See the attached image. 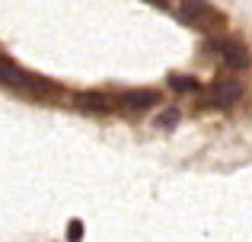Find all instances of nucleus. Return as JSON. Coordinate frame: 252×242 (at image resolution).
I'll use <instances>...</instances> for the list:
<instances>
[{
  "mask_svg": "<svg viewBox=\"0 0 252 242\" xmlns=\"http://www.w3.org/2000/svg\"><path fill=\"white\" fill-rule=\"evenodd\" d=\"M169 89L172 93H198L201 89V83L195 80V77H185V74H169Z\"/></svg>",
  "mask_w": 252,
  "mask_h": 242,
  "instance_id": "nucleus-7",
  "label": "nucleus"
},
{
  "mask_svg": "<svg viewBox=\"0 0 252 242\" xmlns=\"http://www.w3.org/2000/svg\"><path fill=\"white\" fill-rule=\"evenodd\" d=\"M67 239L70 242H80L83 239V223H80V220H70V223H67Z\"/></svg>",
  "mask_w": 252,
  "mask_h": 242,
  "instance_id": "nucleus-9",
  "label": "nucleus"
},
{
  "mask_svg": "<svg viewBox=\"0 0 252 242\" xmlns=\"http://www.w3.org/2000/svg\"><path fill=\"white\" fill-rule=\"evenodd\" d=\"M179 118H182V115H179V108H166L163 115H157V118H154V128L157 131H172L179 124Z\"/></svg>",
  "mask_w": 252,
  "mask_h": 242,
  "instance_id": "nucleus-8",
  "label": "nucleus"
},
{
  "mask_svg": "<svg viewBox=\"0 0 252 242\" xmlns=\"http://www.w3.org/2000/svg\"><path fill=\"white\" fill-rule=\"evenodd\" d=\"M118 106L128 108V112H144V108L157 106V93L154 89H128V93L118 96Z\"/></svg>",
  "mask_w": 252,
  "mask_h": 242,
  "instance_id": "nucleus-6",
  "label": "nucleus"
},
{
  "mask_svg": "<svg viewBox=\"0 0 252 242\" xmlns=\"http://www.w3.org/2000/svg\"><path fill=\"white\" fill-rule=\"evenodd\" d=\"M179 19L185 26H191V29H201V32L223 29V23H227L208 0H179Z\"/></svg>",
  "mask_w": 252,
  "mask_h": 242,
  "instance_id": "nucleus-1",
  "label": "nucleus"
},
{
  "mask_svg": "<svg viewBox=\"0 0 252 242\" xmlns=\"http://www.w3.org/2000/svg\"><path fill=\"white\" fill-rule=\"evenodd\" d=\"M204 51L208 54H214V57H220L227 67H236V70H243V67H249V51L243 48L240 42H233V38H211L208 45H204Z\"/></svg>",
  "mask_w": 252,
  "mask_h": 242,
  "instance_id": "nucleus-3",
  "label": "nucleus"
},
{
  "mask_svg": "<svg viewBox=\"0 0 252 242\" xmlns=\"http://www.w3.org/2000/svg\"><path fill=\"white\" fill-rule=\"evenodd\" d=\"M150 3H157V6H166V3H169V0H150Z\"/></svg>",
  "mask_w": 252,
  "mask_h": 242,
  "instance_id": "nucleus-10",
  "label": "nucleus"
},
{
  "mask_svg": "<svg viewBox=\"0 0 252 242\" xmlns=\"http://www.w3.org/2000/svg\"><path fill=\"white\" fill-rule=\"evenodd\" d=\"M74 106L80 108V112H86V115H109V112H115V102H112L105 93H77Z\"/></svg>",
  "mask_w": 252,
  "mask_h": 242,
  "instance_id": "nucleus-5",
  "label": "nucleus"
},
{
  "mask_svg": "<svg viewBox=\"0 0 252 242\" xmlns=\"http://www.w3.org/2000/svg\"><path fill=\"white\" fill-rule=\"evenodd\" d=\"M240 99H243V83L233 80V77H217V80L211 83L208 96H204V102H208L211 108H230Z\"/></svg>",
  "mask_w": 252,
  "mask_h": 242,
  "instance_id": "nucleus-4",
  "label": "nucleus"
},
{
  "mask_svg": "<svg viewBox=\"0 0 252 242\" xmlns=\"http://www.w3.org/2000/svg\"><path fill=\"white\" fill-rule=\"evenodd\" d=\"M0 83L13 89H23V93H55V83L38 80V77H29L26 70H19L16 64H10L3 54H0Z\"/></svg>",
  "mask_w": 252,
  "mask_h": 242,
  "instance_id": "nucleus-2",
  "label": "nucleus"
}]
</instances>
